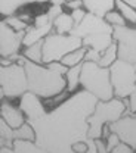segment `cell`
Wrapping results in <instances>:
<instances>
[{
    "mask_svg": "<svg viewBox=\"0 0 136 153\" xmlns=\"http://www.w3.org/2000/svg\"><path fill=\"white\" fill-rule=\"evenodd\" d=\"M83 6L92 13L105 16L116 6V0H83Z\"/></svg>",
    "mask_w": 136,
    "mask_h": 153,
    "instance_id": "5bb4252c",
    "label": "cell"
},
{
    "mask_svg": "<svg viewBox=\"0 0 136 153\" xmlns=\"http://www.w3.org/2000/svg\"><path fill=\"white\" fill-rule=\"evenodd\" d=\"M61 13H62V4H52L50 9L47 10V15H49L50 21H55Z\"/></svg>",
    "mask_w": 136,
    "mask_h": 153,
    "instance_id": "f1b7e54d",
    "label": "cell"
},
{
    "mask_svg": "<svg viewBox=\"0 0 136 153\" xmlns=\"http://www.w3.org/2000/svg\"><path fill=\"white\" fill-rule=\"evenodd\" d=\"M73 150H74V152H78V153L87 152V144H86V141H77V143L73 146Z\"/></svg>",
    "mask_w": 136,
    "mask_h": 153,
    "instance_id": "1f68e13d",
    "label": "cell"
},
{
    "mask_svg": "<svg viewBox=\"0 0 136 153\" xmlns=\"http://www.w3.org/2000/svg\"><path fill=\"white\" fill-rule=\"evenodd\" d=\"M25 31L14 30L5 19L0 22V55L2 57H9L18 53L21 44H24Z\"/></svg>",
    "mask_w": 136,
    "mask_h": 153,
    "instance_id": "9c48e42d",
    "label": "cell"
},
{
    "mask_svg": "<svg viewBox=\"0 0 136 153\" xmlns=\"http://www.w3.org/2000/svg\"><path fill=\"white\" fill-rule=\"evenodd\" d=\"M135 65H136V63H135Z\"/></svg>",
    "mask_w": 136,
    "mask_h": 153,
    "instance_id": "f35d334b",
    "label": "cell"
},
{
    "mask_svg": "<svg viewBox=\"0 0 136 153\" xmlns=\"http://www.w3.org/2000/svg\"><path fill=\"white\" fill-rule=\"evenodd\" d=\"M113 37L118 44V59L136 63V28L126 25L114 27Z\"/></svg>",
    "mask_w": 136,
    "mask_h": 153,
    "instance_id": "ba28073f",
    "label": "cell"
},
{
    "mask_svg": "<svg viewBox=\"0 0 136 153\" xmlns=\"http://www.w3.org/2000/svg\"><path fill=\"white\" fill-rule=\"evenodd\" d=\"M21 19H24V21H30V15H21Z\"/></svg>",
    "mask_w": 136,
    "mask_h": 153,
    "instance_id": "74e56055",
    "label": "cell"
},
{
    "mask_svg": "<svg viewBox=\"0 0 136 153\" xmlns=\"http://www.w3.org/2000/svg\"><path fill=\"white\" fill-rule=\"evenodd\" d=\"M36 0H0V13L3 16H9V15H14L20 7L28 4V3H33Z\"/></svg>",
    "mask_w": 136,
    "mask_h": 153,
    "instance_id": "2e32d148",
    "label": "cell"
},
{
    "mask_svg": "<svg viewBox=\"0 0 136 153\" xmlns=\"http://www.w3.org/2000/svg\"><path fill=\"white\" fill-rule=\"evenodd\" d=\"M2 118L12 127V128H20L21 125L25 124V116L24 111L12 106L8 102H2Z\"/></svg>",
    "mask_w": 136,
    "mask_h": 153,
    "instance_id": "7c38bea8",
    "label": "cell"
},
{
    "mask_svg": "<svg viewBox=\"0 0 136 153\" xmlns=\"http://www.w3.org/2000/svg\"><path fill=\"white\" fill-rule=\"evenodd\" d=\"M86 144H87V152L96 153L98 152V146H96V138H87L86 140Z\"/></svg>",
    "mask_w": 136,
    "mask_h": 153,
    "instance_id": "4dcf8cb0",
    "label": "cell"
},
{
    "mask_svg": "<svg viewBox=\"0 0 136 153\" xmlns=\"http://www.w3.org/2000/svg\"><path fill=\"white\" fill-rule=\"evenodd\" d=\"M18 62L25 66L27 76H28V91L44 99L55 97L64 91L67 81L64 79L62 74L50 69L49 66L44 68L40 63L30 60L24 55L20 57Z\"/></svg>",
    "mask_w": 136,
    "mask_h": 153,
    "instance_id": "7a4b0ae2",
    "label": "cell"
},
{
    "mask_svg": "<svg viewBox=\"0 0 136 153\" xmlns=\"http://www.w3.org/2000/svg\"><path fill=\"white\" fill-rule=\"evenodd\" d=\"M120 141H121L120 135L117 133H114V131H111V134L108 135V140H107V149H108V152H113V149L116 147Z\"/></svg>",
    "mask_w": 136,
    "mask_h": 153,
    "instance_id": "484cf974",
    "label": "cell"
},
{
    "mask_svg": "<svg viewBox=\"0 0 136 153\" xmlns=\"http://www.w3.org/2000/svg\"><path fill=\"white\" fill-rule=\"evenodd\" d=\"M65 4H67V7H70L73 10V9H78L83 6V0H67Z\"/></svg>",
    "mask_w": 136,
    "mask_h": 153,
    "instance_id": "d6a6232c",
    "label": "cell"
},
{
    "mask_svg": "<svg viewBox=\"0 0 136 153\" xmlns=\"http://www.w3.org/2000/svg\"><path fill=\"white\" fill-rule=\"evenodd\" d=\"M104 18L107 19L113 27H120V25H126V18L121 15V12L118 10V12H116V10H110Z\"/></svg>",
    "mask_w": 136,
    "mask_h": 153,
    "instance_id": "cb8c5ba5",
    "label": "cell"
},
{
    "mask_svg": "<svg viewBox=\"0 0 136 153\" xmlns=\"http://www.w3.org/2000/svg\"><path fill=\"white\" fill-rule=\"evenodd\" d=\"M24 56L36 63H41L43 62V40H40L31 46H27V49L24 50Z\"/></svg>",
    "mask_w": 136,
    "mask_h": 153,
    "instance_id": "d6986e66",
    "label": "cell"
},
{
    "mask_svg": "<svg viewBox=\"0 0 136 153\" xmlns=\"http://www.w3.org/2000/svg\"><path fill=\"white\" fill-rule=\"evenodd\" d=\"M53 27H55V25H53L52 21L47 22V24H40V25L34 24L33 27H28V28L25 30L24 44H25V46H31V44L37 43L40 40H43L46 36H49V34L52 33V28H53Z\"/></svg>",
    "mask_w": 136,
    "mask_h": 153,
    "instance_id": "8fae6325",
    "label": "cell"
},
{
    "mask_svg": "<svg viewBox=\"0 0 136 153\" xmlns=\"http://www.w3.org/2000/svg\"><path fill=\"white\" fill-rule=\"evenodd\" d=\"M124 100L111 99V100H98L96 108L89 116V137L90 138H99L102 137L104 127L107 124H111L117 119H120L124 111H126Z\"/></svg>",
    "mask_w": 136,
    "mask_h": 153,
    "instance_id": "277c9868",
    "label": "cell"
},
{
    "mask_svg": "<svg viewBox=\"0 0 136 153\" xmlns=\"http://www.w3.org/2000/svg\"><path fill=\"white\" fill-rule=\"evenodd\" d=\"M50 3L52 4H64V3H67V0H50Z\"/></svg>",
    "mask_w": 136,
    "mask_h": 153,
    "instance_id": "d590c367",
    "label": "cell"
},
{
    "mask_svg": "<svg viewBox=\"0 0 136 153\" xmlns=\"http://www.w3.org/2000/svg\"><path fill=\"white\" fill-rule=\"evenodd\" d=\"M80 84L84 90L96 96L99 100H111L116 96L111 82V69L107 66H101L98 62H83Z\"/></svg>",
    "mask_w": 136,
    "mask_h": 153,
    "instance_id": "3957f363",
    "label": "cell"
},
{
    "mask_svg": "<svg viewBox=\"0 0 136 153\" xmlns=\"http://www.w3.org/2000/svg\"><path fill=\"white\" fill-rule=\"evenodd\" d=\"M101 56H102V53L98 52L96 49H92V47L86 52V60H92V62H98V63H99Z\"/></svg>",
    "mask_w": 136,
    "mask_h": 153,
    "instance_id": "f546056e",
    "label": "cell"
},
{
    "mask_svg": "<svg viewBox=\"0 0 136 153\" xmlns=\"http://www.w3.org/2000/svg\"><path fill=\"white\" fill-rule=\"evenodd\" d=\"M47 66L50 68V69H53V71H56L59 74H67L68 72V69H70V66H67V65H64L61 60H53V62H50V63H47Z\"/></svg>",
    "mask_w": 136,
    "mask_h": 153,
    "instance_id": "d4e9b609",
    "label": "cell"
},
{
    "mask_svg": "<svg viewBox=\"0 0 136 153\" xmlns=\"http://www.w3.org/2000/svg\"><path fill=\"white\" fill-rule=\"evenodd\" d=\"M0 84L2 97H21L28 91V76L22 63H11L0 68Z\"/></svg>",
    "mask_w": 136,
    "mask_h": 153,
    "instance_id": "8992f818",
    "label": "cell"
},
{
    "mask_svg": "<svg viewBox=\"0 0 136 153\" xmlns=\"http://www.w3.org/2000/svg\"><path fill=\"white\" fill-rule=\"evenodd\" d=\"M116 7L121 12V15L126 18V21H129L132 24H136V7L127 4L123 0H116Z\"/></svg>",
    "mask_w": 136,
    "mask_h": 153,
    "instance_id": "7402d4cb",
    "label": "cell"
},
{
    "mask_svg": "<svg viewBox=\"0 0 136 153\" xmlns=\"http://www.w3.org/2000/svg\"><path fill=\"white\" fill-rule=\"evenodd\" d=\"M86 13H87V10H86V9H83V7H78V9H73V10H71V16H73V19H74L76 25L80 24V22L84 19Z\"/></svg>",
    "mask_w": 136,
    "mask_h": 153,
    "instance_id": "4316f807",
    "label": "cell"
},
{
    "mask_svg": "<svg viewBox=\"0 0 136 153\" xmlns=\"http://www.w3.org/2000/svg\"><path fill=\"white\" fill-rule=\"evenodd\" d=\"M113 152L114 153H132V152H135V149L130 144H127L124 141H120L116 147L113 149Z\"/></svg>",
    "mask_w": 136,
    "mask_h": 153,
    "instance_id": "83f0119b",
    "label": "cell"
},
{
    "mask_svg": "<svg viewBox=\"0 0 136 153\" xmlns=\"http://www.w3.org/2000/svg\"><path fill=\"white\" fill-rule=\"evenodd\" d=\"M83 47L81 37L74 34H59L50 33L43 38V62L50 63L53 60H61L67 53Z\"/></svg>",
    "mask_w": 136,
    "mask_h": 153,
    "instance_id": "5b68a950",
    "label": "cell"
},
{
    "mask_svg": "<svg viewBox=\"0 0 136 153\" xmlns=\"http://www.w3.org/2000/svg\"><path fill=\"white\" fill-rule=\"evenodd\" d=\"M129 102H130V108H129L130 112H132V114H136V90L129 96Z\"/></svg>",
    "mask_w": 136,
    "mask_h": 153,
    "instance_id": "836d02e7",
    "label": "cell"
},
{
    "mask_svg": "<svg viewBox=\"0 0 136 153\" xmlns=\"http://www.w3.org/2000/svg\"><path fill=\"white\" fill-rule=\"evenodd\" d=\"M81 40H83V46L96 49L98 52L102 53L114 41V37H113V33L105 31V33H98V34H93V36L84 37V38H81Z\"/></svg>",
    "mask_w": 136,
    "mask_h": 153,
    "instance_id": "4fadbf2b",
    "label": "cell"
},
{
    "mask_svg": "<svg viewBox=\"0 0 136 153\" xmlns=\"http://www.w3.org/2000/svg\"><path fill=\"white\" fill-rule=\"evenodd\" d=\"M96 146H98V152H101V153L108 152V149H107V143H104V141L101 140V137L96 138Z\"/></svg>",
    "mask_w": 136,
    "mask_h": 153,
    "instance_id": "e575fe53",
    "label": "cell"
},
{
    "mask_svg": "<svg viewBox=\"0 0 136 153\" xmlns=\"http://www.w3.org/2000/svg\"><path fill=\"white\" fill-rule=\"evenodd\" d=\"M86 52H87L86 49L80 47L77 50H73V52L67 53L65 56L61 59V62L64 65H67V66H74V65H78V63H83L81 60L86 59Z\"/></svg>",
    "mask_w": 136,
    "mask_h": 153,
    "instance_id": "44dd1931",
    "label": "cell"
},
{
    "mask_svg": "<svg viewBox=\"0 0 136 153\" xmlns=\"http://www.w3.org/2000/svg\"><path fill=\"white\" fill-rule=\"evenodd\" d=\"M110 130L118 134L121 141L130 144L136 152V116H121L110 124Z\"/></svg>",
    "mask_w": 136,
    "mask_h": 153,
    "instance_id": "30bf717a",
    "label": "cell"
},
{
    "mask_svg": "<svg viewBox=\"0 0 136 153\" xmlns=\"http://www.w3.org/2000/svg\"><path fill=\"white\" fill-rule=\"evenodd\" d=\"M95 94L87 90L77 91L53 111L46 112L39 96L27 91L21 96L20 108L27 122L36 131V143L40 152L70 153L77 141L89 138V116L98 103Z\"/></svg>",
    "mask_w": 136,
    "mask_h": 153,
    "instance_id": "6da1fadb",
    "label": "cell"
},
{
    "mask_svg": "<svg viewBox=\"0 0 136 153\" xmlns=\"http://www.w3.org/2000/svg\"><path fill=\"white\" fill-rule=\"evenodd\" d=\"M123 1H126L127 4H130V6H133V7H136V0H123Z\"/></svg>",
    "mask_w": 136,
    "mask_h": 153,
    "instance_id": "8d00e7d4",
    "label": "cell"
},
{
    "mask_svg": "<svg viewBox=\"0 0 136 153\" xmlns=\"http://www.w3.org/2000/svg\"><path fill=\"white\" fill-rule=\"evenodd\" d=\"M5 21H6L14 30H17V31H25V30L28 28L27 21L21 19V16H17V15H9V16H6Z\"/></svg>",
    "mask_w": 136,
    "mask_h": 153,
    "instance_id": "603a6c76",
    "label": "cell"
},
{
    "mask_svg": "<svg viewBox=\"0 0 136 153\" xmlns=\"http://www.w3.org/2000/svg\"><path fill=\"white\" fill-rule=\"evenodd\" d=\"M117 57H118V44H117V41H113V43L102 52L99 65H101V66L110 68V66L117 60Z\"/></svg>",
    "mask_w": 136,
    "mask_h": 153,
    "instance_id": "e0dca14e",
    "label": "cell"
},
{
    "mask_svg": "<svg viewBox=\"0 0 136 153\" xmlns=\"http://www.w3.org/2000/svg\"><path fill=\"white\" fill-rule=\"evenodd\" d=\"M14 150L18 153H28V152H40V147L34 140H25V138H17L12 144Z\"/></svg>",
    "mask_w": 136,
    "mask_h": 153,
    "instance_id": "ffe728a7",
    "label": "cell"
},
{
    "mask_svg": "<svg viewBox=\"0 0 136 153\" xmlns=\"http://www.w3.org/2000/svg\"><path fill=\"white\" fill-rule=\"evenodd\" d=\"M53 25H55L56 33H59V34H70L73 31V28L76 27V22H74L71 15L62 12L58 18L53 21Z\"/></svg>",
    "mask_w": 136,
    "mask_h": 153,
    "instance_id": "9a60e30c",
    "label": "cell"
},
{
    "mask_svg": "<svg viewBox=\"0 0 136 153\" xmlns=\"http://www.w3.org/2000/svg\"><path fill=\"white\" fill-rule=\"evenodd\" d=\"M81 66L83 63H78L74 66H70L67 75V85H68V91H76V88L80 84V76H81Z\"/></svg>",
    "mask_w": 136,
    "mask_h": 153,
    "instance_id": "ac0fdd59",
    "label": "cell"
},
{
    "mask_svg": "<svg viewBox=\"0 0 136 153\" xmlns=\"http://www.w3.org/2000/svg\"><path fill=\"white\" fill-rule=\"evenodd\" d=\"M110 69L114 94L120 99L129 97L136 90V65L118 59L110 66Z\"/></svg>",
    "mask_w": 136,
    "mask_h": 153,
    "instance_id": "52a82bcc",
    "label": "cell"
}]
</instances>
